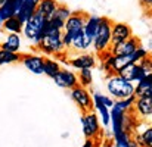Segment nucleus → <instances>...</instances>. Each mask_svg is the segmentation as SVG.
Wrapping results in <instances>:
<instances>
[{"label": "nucleus", "mask_w": 152, "mask_h": 147, "mask_svg": "<svg viewBox=\"0 0 152 147\" xmlns=\"http://www.w3.org/2000/svg\"><path fill=\"white\" fill-rule=\"evenodd\" d=\"M106 90L115 100H123L130 96H134V84L123 80L117 74H111L106 81Z\"/></svg>", "instance_id": "nucleus-1"}, {"label": "nucleus", "mask_w": 152, "mask_h": 147, "mask_svg": "<svg viewBox=\"0 0 152 147\" xmlns=\"http://www.w3.org/2000/svg\"><path fill=\"white\" fill-rule=\"evenodd\" d=\"M111 27H112V21L106 16H101L99 27L92 43V47L99 54L111 49Z\"/></svg>", "instance_id": "nucleus-2"}, {"label": "nucleus", "mask_w": 152, "mask_h": 147, "mask_svg": "<svg viewBox=\"0 0 152 147\" xmlns=\"http://www.w3.org/2000/svg\"><path fill=\"white\" fill-rule=\"evenodd\" d=\"M46 22H48V19L43 18L40 13L36 12V13L31 16V19L24 24L22 33H24V35H25L30 41L34 43V46H37V44L42 41V38H43V35H45Z\"/></svg>", "instance_id": "nucleus-3"}, {"label": "nucleus", "mask_w": 152, "mask_h": 147, "mask_svg": "<svg viewBox=\"0 0 152 147\" xmlns=\"http://www.w3.org/2000/svg\"><path fill=\"white\" fill-rule=\"evenodd\" d=\"M62 43L66 50L72 51H87L92 47L93 38L86 35L83 30L75 33H62Z\"/></svg>", "instance_id": "nucleus-4"}, {"label": "nucleus", "mask_w": 152, "mask_h": 147, "mask_svg": "<svg viewBox=\"0 0 152 147\" xmlns=\"http://www.w3.org/2000/svg\"><path fill=\"white\" fill-rule=\"evenodd\" d=\"M36 47L43 54H53V56H58V54L66 51V49L64 47V43H62V34L61 35H43L42 41Z\"/></svg>", "instance_id": "nucleus-5"}, {"label": "nucleus", "mask_w": 152, "mask_h": 147, "mask_svg": "<svg viewBox=\"0 0 152 147\" xmlns=\"http://www.w3.org/2000/svg\"><path fill=\"white\" fill-rule=\"evenodd\" d=\"M71 98L74 100V103H77V106L83 113H89L93 110V98L87 91V88L75 85L74 88H71Z\"/></svg>", "instance_id": "nucleus-6"}, {"label": "nucleus", "mask_w": 152, "mask_h": 147, "mask_svg": "<svg viewBox=\"0 0 152 147\" xmlns=\"http://www.w3.org/2000/svg\"><path fill=\"white\" fill-rule=\"evenodd\" d=\"M81 125H83V134H84L86 138L95 140L99 134H102L99 118H98V115H96L93 110L83 115V118H81Z\"/></svg>", "instance_id": "nucleus-7"}, {"label": "nucleus", "mask_w": 152, "mask_h": 147, "mask_svg": "<svg viewBox=\"0 0 152 147\" xmlns=\"http://www.w3.org/2000/svg\"><path fill=\"white\" fill-rule=\"evenodd\" d=\"M133 37L132 27L126 22H112L111 27V46H115L118 43H123Z\"/></svg>", "instance_id": "nucleus-8"}, {"label": "nucleus", "mask_w": 152, "mask_h": 147, "mask_svg": "<svg viewBox=\"0 0 152 147\" xmlns=\"http://www.w3.org/2000/svg\"><path fill=\"white\" fill-rule=\"evenodd\" d=\"M87 13L83 10H77V12H71L69 18L65 21L64 24V31L65 33H75L84 28L86 19H87Z\"/></svg>", "instance_id": "nucleus-9"}, {"label": "nucleus", "mask_w": 152, "mask_h": 147, "mask_svg": "<svg viewBox=\"0 0 152 147\" xmlns=\"http://www.w3.org/2000/svg\"><path fill=\"white\" fill-rule=\"evenodd\" d=\"M53 81H55V84L58 87L65 88V90H71L75 85H78L77 75L72 71H69V69H59L58 74L53 77Z\"/></svg>", "instance_id": "nucleus-10"}, {"label": "nucleus", "mask_w": 152, "mask_h": 147, "mask_svg": "<svg viewBox=\"0 0 152 147\" xmlns=\"http://www.w3.org/2000/svg\"><path fill=\"white\" fill-rule=\"evenodd\" d=\"M21 62L31 74H36V75H42L43 74L45 56H40V54H22Z\"/></svg>", "instance_id": "nucleus-11"}, {"label": "nucleus", "mask_w": 152, "mask_h": 147, "mask_svg": "<svg viewBox=\"0 0 152 147\" xmlns=\"http://www.w3.org/2000/svg\"><path fill=\"white\" fill-rule=\"evenodd\" d=\"M140 46V40L136 38L134 35L123 43H118L115 46H111V54L114 56H127V54H132L134 50Z\"/></svg>", "instance_id": "nucleus-12"}, {"label": "nucleus", "mask_w": 152, "mask_h": 147, "mask_svg": "<svg viewBox=\"0 0 152 147\" xmlns=\"http://www.w3.org/2000/svg\"><path fill=\"white\" fill-rule=\"evenodd\" d=\"M66 63L71 65L72 68L78 69V71H81V69H92L96 65V59L90 53H83V54L72 56L71 59H68Z\"/></svg>", "instance_id": "nucleus-13"}, {"label": "nucleus", "mask_w": 152, "mask_h": 147, "mask_svg": "<svg viewBox=\"0 0 152 147\" xmlns=\"http://www.w3.org/2000/svg\"><path fill=\"white\" fill-rule=\"evenodd\" d=\"M22 1H24V0H4V1L0 4V25H1L6 19L16 16L18 10H19L21 6H22Z\"/></svg>", "instance_id": "nucleus-14"}, {"label": "nucleus", "mask_w": 152, "mask_h": 147, "mask_svg": "<svg viewBox=\"0 0 152 147\" xmlns=\"http://www.w3.org/2000/svg\"><path fill=\"white\" fill-rule=\"evenodd\" d=\"M133 109L140 118H151L152 115V97H136Z\"/></svg>", "instance_id": "nucleus-15"}, {"label": "nucleus", "mask_w": 152, "mask_h": 147, "mask_svg": "<svg viewBox=\"0 0 152 147\" xmlns=\"http://www.w3.org/2000/svg\"><path fill=\"white\" fill-rule=\"evenodd\" d=\"M117 75H120L123 80H126L129 83H134V81L139 83L140 81V65L139 63H129Z\"/></svg>", "instance_id": "nucleus-16"}, {"label": "nucleus", "mask_w": 152, "mask_h": 147, "mask_svg": "<svg viewBox=\"0 0 152 147\" xmlns=\"http://www.w3.org/2000/svg\"><path fill=\"white\" fill-rule=\"evenodd\" d=\"M58 6H59L58 0H40L39 4L36 6V12L49 21V19H52L53 13L56 12Z\"/></svg>", "instance_id": "nucleus-17"}, {"label": "nucleus", "mask_w": 152, "mask_h": 147, "mask_svg": "<svg viewBox=\"0 0 152 147\" xmlns=\"http://www.w3.org/2000/svg\"><path fill=\"white\" fill-rule=\"evenodd\" d=\"M134 97H152V77H148L136 84Z\"/></svg>", "instance_id": "nucleus-18"}, {"label": "nucleus", "mask_w": 152, "mask_h": 147, "mask_svg": "<svg viewBox=\"0 0 152 147\" xmlns=\"http://www.w3.org/2000/svg\"><path fill=\"white\" fill-rule=\"evenodd\" d=\"M19 47H21V37H19V34H9L6 37V40L0 44V49L1 50L12 51V53H18Z\"/></svg>", "instance_id": "nucleus-19"}, {"label": "nucleus", "mask_w": 152, "mask_h": 147, "mask_svg": "<svg viewBox=\"0 0 152 147\" xmlns=\"http://www.w3.org/2000/svg\"><path fill=\"white\" fill-rule=\"evenodd\" d=\"M93 98V107L98 110V113L101 115V119H102V124L105 127H108L111 122H109V109L103 104L101 101V97H99V93H96L95 96H92Z\"/></svg>", "instance_id": "nucleus-20"}, {"label": "nucleus", "mask_w": 152, "mask_h": 147, "mask_svg": "<svg viewBox=\"0 0 152 147\" xmlns=\"http://www.w3.org/2000/svg\"><path fill=\"white\" fill-rule=\"evenodd\" d=\"M34 13H36V4H33V3L24 0L21 9H19L18 13H16V18H18L22 24H25V22H28V21L31 19V16H33Z\"/></svg>", "instance_id": "nucleus-21"}, {"label": "nucleus", "mask_w": 152, "mask_h": 147, "mask_svg": "<svg viewBox=\"0 0 152 147\" xmlns=\"http://www.w3.org/2000/svg\"><path fill=\"white\" fill-rule=\"evenodd\" d=\"M99 21H101V16H96V15H89L87 19H86V24H84V28H83V33L89 37H95L96 31H98V27H99Z\"/></svg>", "instance_id": "nucleus-22"}, {"label": "nucleus", "mask_w": 152, "mask_h": 147, "mask_svg": "<svg viewBox=\"0 0 152 147\" xmlns=\"http://www.w3.org/2000/svg\"><path fill=\"white\" fill-rule=\"evenodd\" d=\"M22 27H24V24H22L16 16L9 18V19H6V21L1 24V28H3L4 31H7L9 34H19V33H22Z\"/></svg>", "instance_id": "nucleus-23"}, {"label": "nucleus", "mask_w": 152, "mask_h": 147, "mask_svg": "<svg viewBox=\"0 0 152 147\" xmlns=\"http://www.w3.org/2000/svg\"><path fill=\"white\" fill-rule=\"evenodd\" d=\"M21 57H22V54H19V53H12V51H6V50L0 49V66L21 62Z\"/></svg>", "instance_id": "nucleus-24"}, {"label": "nucleus", "mask_w": 152, "mask_h": 147, "mask_svg": "<svg viewBox=\"0 0 152 147\" xmlns=\"http://www.w3.org/2000/svg\"><path fill=\"white\" fill-rule=\"evenodd\" d=\"M134 100H136L134 96H130V97L123 98V100H115V101H114V107L120 109V110L124 112V113H130V112L133 110Z\"/></svg>", "instance_id": "nucleus-25"}, {"label": "nucleus", "mask_w": 152, "mask_h": 147, "mask_svg": "<svg viewBox=\"0 0 152 147\" xmlns=\"http://www.w3.org/2000/svg\"><path fill=\"white\" fill-rule=\"evenodd\" d=\"M61 69V66H59V63H58V60H55V59H49V57H45V66H43V74H46L48 77H50L53 78L56 74H58V71Z\"/></svg>", "instance_id": "nucleus-26"}, {"label": "nucleus", "mask_w": 152, "mask_h": 147, "mask_svg": "<svg viewBox=\"0 0 152 147\" xmlns=\"http://www.w3.org/2000/svg\"><path fill=\"white\" fill-rule=\"evenodd\" d=\"M136 143L142 147H152V128L148 127L140 135L136 137Z\"/></svg>", "instance_id": "nucleus-27"}, {"label": "nucleus", "mask_w": 152, "mask_h": 147, "mask_svg": "<svg viewBox=\"0 0 152 147\" xmlns=\"http://www.w3.org/2000/svg\"><path fill=\"white\" fill-rule=\"evenodd\" d=\"M77 81H78V85L87 88L92 81H93V77H92V69H81L78 72V77H77Z\"/></svg>", "instance_id": "nucleus-28"}, {"label": "nucleus", "mask_w": 152, "mask_h": 147, "mask_svg": "<svg viewBox=\"0 0 152 147\" xmlns=\"http://www.w3.org/2000/svg\"><path fill=\"white\" fill-rule=\"evenodd\" d=\"M69 15H71V9H69L68 6H65V4H61V3H59V6H58V9H56V12L53 13V16H52V18H56V19H59V21L65 22V21L69 18Z\"/></svg>", "instance_id": "nucleus-29"}, {"label": "nucleus", "mask_w": 152, "mask_h": 147, "mask_svg": "<svg viewBox=\"0 0 152 147\" xmlns=\"http://www.w3.org/2000/svg\"><path fill=\"white\" fill-rule=\"evenodd\" d=\"M149 54H148V50L143 49L142 46H139L137 49L134 50L133 53H132V57H133V63H139V62H142L143 59H146Z\"/></svg>", "instance_id": "nucleus-30"}, {"label": "nucleus", "mask_w": 152, "mask_h": 147, "mask_svg": "<svg viewBox=\"0 0 152 147\" xmlns=\"http://www.w3.org/2000/svg\"><path fill=\"white\" fill-rule=\"evenodd\" d=\"M99 97H101V101L108 107V109H109V110L114 107V100H112L111 97H106V96H102V94H99Z\"/></svg>", "instance_id": "nucleus-31"}, {"label": "nucleus", "mask_w": 152, "mask_h": 147, "mask_svg": "<svg viewBox=\"0 0 152 147\" xmlns=\"http://www.w3.org/2000/svg\"><path fill=\"white\" fill-rule=\"evenodd\" d=\"M140 1V6L145 7V9H151V4H152V0H139Z\"/></svg>", "instance_id": "nucleus-32"}, {"label": "nucleus", "mask_w": 152, "mask_h": 147, "mask_svg": "<svg viewBox=\"0 0 152 147\" xmlns=\"http://www.w3.org/2000/svg\"><path fill=\"white\" fill-rule=\"evenodd\" d=\"M83 147H96V143H95V140H92V138H87V140L84 141Z\"/></svg>", "instance_id": "nucleus-33"}, {"label": "nucleus", "mask_w": 152, "mask_h": 147, "mask_svg": "<svg viewBox=\"0 0 152 147\" xmlns=\"http://www.w3.org/2000/svg\"><path fill=\"white\" fill-rule=\"evenodd\" d=\"M129 147H140V146L136 143V140H130V144H129Z\"/></svg>", "instance_id": "nucleus-34"}, {"label": "nucleus", "mask_w": 152, "mask_h": 147, "mask_svg": "<svg viewBox=\"0 0 152 147\" xmlns=\"http://www.w3.org/2000/svg\"><path fill=\"white\" fill-rule=\"evenodd\" d=\"M25 1H30V3H33V4H36V6H37L40 0H25Z\"/></svg>", "instance_id": "nucleus-35"}, {"label": "nucleus", "mask_w": 152, "mask_h": 147, "mask_svg": "<svg viewBox=\"0 0 152 147\" xmlns=\"http://www.w3.org/2000/svg\"><path fill=\"white\" fill-rule=\"evenodd\" d=\"M3 1H4V0H0V3H3Z\"/></svg>", "instance_id": "nucleus-36"}, {"label": "nucleus", "mask_w": 152, "mask_h": 147, "mask_svg": "<svg viewBox=\"0 0 152 147\" xmlns=\"http://www.w3.org/2000/svg\"><path fill=\"white\" fill-rule=\"evenodd\" d=\"M0 4H1V3H0Z\"/></svg>", "instance_id": "nucleus-37"}]
</instances>
